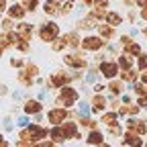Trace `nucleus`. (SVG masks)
<instances>
[{
  "label": "nucleus",
  "instance_id": "31",
  "mask_svg": "<svg viewBox=\"0 0 147 147\" xmlns=\"http://www.w3.org/2000/svg\"><path fill=\"white\" fill-rule=\"evenodd\" d=\"M71 10H74V0H65V2L59 6V14H71Z\"/></svg>",
  "mask_w": 147,
  "mask_h": 147
},
{
  "label": "nucleus",
  "instance_id": "17",
  "mask_svg": "<svg viewBox=\"0 0 147 147\" xmlns=\"http://www.w3.org/2000/svg\"><path fill=\"white\" fill-rule=\"evenodd\" d=\"M96 29H98V35L102 37L104 41H108V39H113V37H115V29L110 27V25H100V23H98Z\"/></svg>",
  "mask_w": 147,
  "mask_h": 147
},
{
  "label": "nucleus",
  "instance_id": "28",
  "mask_svg": "<svg viewBox=\"0 0 147 147\" xmlns=\"http://www.w3.org/2000/svg\"><path fill=\"white\" fill-rule=\"evenodd\" d=\"M67 47V41H65V37H57V39H53L51 41V49L53 51H61Z\"/></svg>",
  "mask_w": 147,
  "mask_h": 147
},
{
  "label": "nucleus",
  "instance_id": "58",
  "mask_svg": "<svg viewBox=\"0 0 147 147\" xmlns=\"http://www.w3.org/2000/svg\"><path fill=\"white\" fill-rule=\"evenodd\" d=\"M0 55H2V49H0Z\"/></svg>",
  "mask_w": 147,
  "mask_h": 147
},
{
  "label": "nucleus",
  "instance_id": "18",
  "mask_svg": "<svg viewBox=\"0 0 147 147\" xmlns=\"http://www.w3.org/2000/svg\"><path fill=\"white\" fill-rule=\"evenodd\" d=\"M90 145H102L104 143V135L100 133V131H96V129H92V131H90V135H88V139H86Z\"/></svg>",
  "mask_w": 147,
  "mask_h": 147
},
{
  "label": "nucleus",
  "instance_id": "20",
  "mask_svg": "<svg viewBox=\"0 0 147 147\" xmlns=\"http://www.w3.org/2000/svg\"><path fill=\"white\" fill-rule=\"evenodd\" d=\"M139 108H141L139 104H137V106H135V104H125V106H119V115H123V117H125V115H127V117H135V115L139 113Z\"/></svg>",
  "mask_w": 147,
  "mask_h": 147
},
{
  "label": "nucleus",
  "instance_id": "32",
  "mask_svg": "<svg viewBox=\"0 0 147 147\" xmlns=\"http://www.w3.org/2000/svg\"><path fill=\"white\" fill-rule=\"evenodd\" d=\"M88 14H92V16L96 18V21H100V18H104V16H106V8H96V6H94Z\"/></svg>",
  "mask_w": 147,
  "mask_h": 147
},
{
  "label": "nucleus",
  "instance_id": "50",
  "mask_svg": "<svg viewBox=\"0 0 147 147\" xmlns=\"http://www.w3.org/2000/svg\"><path fill=\"white\" fill-rule=\"evenodd\" d=\"M0 147H8V141H6L2 135H0Z\"/></svg>",
  "mask_w": 147,
  "mask_h": 147
},
{
  "label": "nucleus",
  "instance_id": "57",
  "mask_svg": "<svg viewBox=\"0 0 147 147\" xmlns=\"http://www.w3.org/2000/svg\"><path fill=\"white\" fill-rule=\"evenodd\" d=\"M143 147H147V143H143Z\"/></svg>",
  "mask_w": 147,
  "mask_h": 147
},
{
  "label": "nucleus",
  "instance_id": "5",
  "mask_svg": "<svg viewBox=\"0 0 147 147\" xmlns=\"http://www.w3.org/2000/svg\"><path fill=\"white\" fill-rule=\"evenodd\" d=\"M33 33H35V29H33L31 23L21 21L16 25V35H18V39H21V41H31L33 39Z\"/></svg>",
  "mask_w": 147,
  "mask_h": 147
},
{
  "label": "nucleus",
  "instance_id": "38",
  "mask_svg": "<svg viewBox=\"0 0 147 147\" xmlns=\"http://www.w3.org/2000/svg\"><path fill=\"white\" fill-rule=\"evenodd\" d=\"M82 127H90V129H96V123L92 121V119H80Z\"/></svg>",
  "mask_w": 147,
  "mask_h": 147
},
{
  "label": "nucleus",
  "instance_id": "36",
  "mask_svg": "<svg viewBox=\"0 0 147 147\" xmlns=\"http://www.w3.org/2000/svg\"><path fill=\"white\" fill-rule=\"evenodd\" d=\"M108 133H110V135H115V137H121V135H123V131H121V127H119V123H115V125H110V127H108Z\"/></svg>",
  "mask_w": 147,
  "mask_h": 147
},
{
  "label": "nucleus",
  "instance_id": "40",
  "mask_svg": "<svg viewBox=\"0 0 147 147\" xmlns=\"http://www.w3.org/2000/svg\"><path fill=\"white\" fill-rule=\"evenodd\" d=\"M137 104H139L141 108H147V94H141L139 100H137Z\"/></svg>",
  "mask_w": 147,
  "mask_h": 147
},
{
  "label": "nucleus",
  "instance_id": "44",
  "mask_svg": "<svg viewBox=\"0 0 147 147\" xmlns=\"http://www.w3.org/2000/svg\"><path fill=\"white\" fill-rule=\"evenodd\" d=\"M133 39H131V37H129V35H123L121 37V45H127V43H131Z\"/></svg>",
  "mask_w": 147,
  "mask_h": 147
},
{
  "label": "nucleus",
  "instance_id": "27",
  "mask_svg": "<svg viewBox=\"0 0 147 147\" xmlns=\"http://www.w3.org/2000/svg\"><path fill=\"white\" fill-rule=\"evenodd\" d=\"M63 37H65L67 45H69V47H74V49L80 47V43H82V39H80V37H78L76 33H67V35H63Z\"/></svg>",
  "mask_w": 147,
  "mask_h": 147
},
{
  "label": "nucleus",
  "instance_id": "9",
  "mask_svg": "<svg viewBox=\"0 0 147 147\" xmlns=\"http://www.w3.org/2000/svg\"><path fill=\"white\" fill-rule=\"evenodd\" d=\"M65 65H71V67H86V59L82 53H69L63 57Z\"/></svg>",
  "mask_w": 147,
  "mask_h": 147
},
{
  "label": "nucleus",
  "instance_id": "10",
  "mask_svg": "<svg viewBox=\"0 0 147 147\" xmlns=\"http://www.w3.org/2000/svg\"><path fill=\"white\" fill-rule=\"evenodd\" d=\"M39 74V67L37 65H27V69L25 71H21V76H18V80H21L23 84H27V86H31L33 84V78Z\"/></svg>",
  "mask_w": 147,
  "mask_h": 147
},
{
  "label": "nucleus",
  "instance_id": "23",
  "mask_svg": "<svg viewBox=\"0 0 147 147\" xmlns=\"http://www.w3.org/2000/svg\"><path fill=\"white\" fill-rule=\"evenodd\" d=\"M63 133H65V139L78 137V127H76V123H65V125H63Z\"/></svg>",
  "mask_w": 147,
  "mask_h": 147
},
{
  "label": "nucleus",
  "instance_id": "22",
  "mask_svg": "<svg viewBox=\"0 0 147 147\" xmlns=\"http://www.w3.org/2000/svg\"><path fill=\"white\" fill-rule=\"evenodd\" d=\"M49 137L55 141V143H61L65 141V133H63V127H53L51 131H49Z\"/></svg>",
  "mask_w": 147,
  "mask_h": 147
},
{
  "label": "nucleus",
  "instance_id": "14",
  "mask_svg": "<svg viewBox=\"0 0 147 147\" xmlns=\"http://www.w3.org/2000/svg\"><path fill=\"white\" fill-rule=\"evenodd\" d=\"M27 131H29V135H31V139H33V141L45 139V137L49 135V131H47V129H45V127H39V125H33V127H29Z\"/></svg>",
  "mask_w": 147,
  "mask_h": 147
},
{
  "label": "nucleus",
  "instance_id": "54",
  "mask_svg": "<svg viewBox=\"0 0 147 147\" xmlns=\"http://www.w3.org/2000/svg\"><path fill=\"white\" fill-rule=\"evenodd\" d=\"M123 2H125L127 6H131V4H135V0H123Z\"/></svg>",
  "mask_w": 147,
  "mask_h": 147
},
{
  "label": "nucleus",
  "instance_id": "8",
  "mask_svg": "<svg viewBox=\"0 0 147 147\" xmlns=\"http://www.w3.org/2000/svg\"><path fill=\"white\" fill-rule=\"evenodd\" d=\"M123 145L125 147H143V139H141V135H137V133H131V131H127L125 135H123Z\"/></svg>",
  "mask_w": 147,
  "mask_h": 147
},
{
  "label": "nucleus",
  "instance_id": "6",
  "mask_svg": "<svg viewBox=\"0 0 147 147\" xmlns=\"http://www.w3.org/2000/svg\"><path fill=\"white\" fill-rule=\"evenodd\" d=\"M127 131H131V133H137V135H147V125L145 121L141 119H129L127 121Z\"/></svg>",
  "mask_w": 147,
  "mask_h": 147
},
{
  "label": "nucleus",
  "instance_id": "48",
  "mask_svg": "<svg viewBox=\"0 0 147 147\" xmlns=\"http://www.w3.org/2000/svg\"><path fill=\"white\" fill-rule=\"evenodd\" d=\"M139 16L143 18V21H147V6H145V8H141V12H139Z\"/></svg>",
  "mask_w": 147,
  "mask_h": 147
},
{
  "label": "nucleus",
  "instance_id": "1",
  "mask_svg": "<svg viewBox=\"0 0 147 147\" xmlns=\"http://www.w3.org/2000/svg\"><path fill=\"white\" fill-rule=\"evenodd\" d=\"M39 37H41V41L51 43L53 39H57V37H59V25H57V23H53V21L41 25V29H39Z\"/></svg>",
  "mask_w": 147,
  "mask_h": 147
},
{
  "label": "nucleus",
  "instance_id": "39",
  "mask_svg": "<svg viewBox=\"0 0 147 147\" xmlns=\"http://www.w3.org/2000/svg\"><path fill=\"white\" fill-rule=\"evenodd\" d=\"M135 92L141 96V94H147V84H137L135 86Z\"/></svg>",
  "mask_w": 147,
  "mask_h": 147
},
{
  "label": "nucleus",
  "instance_id": "25",
  "mask_svg": "<svg viewBox=\"0 0 147 147\" xmlns=\"http://www.w3.org/2000/svg\"><path fill=\"white\" fill-rule=\"evenodd\" d=\"M25 113H27V115H37V113H41V104L37 102V100H29L27 106H25Z\"/></svg>",
  "mask_w": 147,
  "mask_h": 147
},
{
  "label": "nucleus",
  "instance_id": "52",
  "mask_svg": "<svg viewBox=\"0 0 147 147\" xmlns=\"http://www.w3.org/2000/svg\"><path fill=\"white\" fill-rule=\"evenodd\" d=\"M82 4H86V6H92V4H94V0H82Z\"/></svg>",
  "mask_w": 147,
  "mask_h": 147
},
{
  "label": "nucleus",
  "instance_id": "12",
  "mask_svg": "<svg viewBox=\"0 0 147 147\" xmlns=\"http://www.w3.org/2000/svg\"><path fill=\"white\" fill-rule=\"evenodd\" d=\"M104 21H106V25H110L113 29H117V27H121V25H123V14H121V12H117V10H106Z\"/></svg>",
  "mask_w": 147,
  "mask_h": 147
},
{
  "label": "nucleus",
  "instance_id": "49",
  "mask_svg": "<svg viewBox=\"0 0 147 147\" xmlns=\"http://www.w3.org/2000/svg\"><path fill=\"white\" fill-rule=\"evenodd\" d=\"M16 147H35V145H33V143H29V141H21Z\"/></svg>",
  "mask_w": 147,
  "mask_h": 147
},
{
  "label": "nucleus",
  "instance_id": "15",
  "mask_svg": "<svg viewBox=\"0 0 147 147\" xmlns=\"http://www.w3.org/2000/svg\"><path fill=\"white\" fill-rule=\"evenodd\" d=\"M43 12L47 16H57L59 14V2L57 0H45L43 2Z\"/></svg>",
  "mask_w": 147,
  "mask_h": 147
},
{
  "label": "nucleus",
  "instance_id": "19",
  "mask_svg": "<svg viewBox=\"0 0 147 147\" xmlns=\"http://www.w3.org/2000/svg\"><path fill=\"white\" fill-rule=\"evenodd\" d=\"M106 108V98L104 96H100V94H96L94 98H92V110L98 115V113H102V110Z\"/></svg>",
  "mask_w": 147,
  "mask_h": 147
},
{
  "label": "nucleus",
  "instance_id": "34",
  "mask_svg": "<svg viewBox=\"0 0 147 147\" xmlns=\"http://www.w3.org/2000/svg\"><path fill=\"white\" fill-rule=\"evenodd\" d=\"M137 67H139V69H147V53L141 51V53L137 55Z\"/></svg>",
  "mask_w": 147,
  "mask_h": 147
},
{
  "label": "nucleus",
  "instance_id": "56",
  "mask_svg": "<svg viewBox=\"0 0 147 147\" xmlns=\"http://www.w3.org/2000/svg\"><path fill=\"white\" fill-rule=\"evenodd\" d=\"M57 2H65V0H57Z\"/></svg>",
  "mask_w": 147,
  "mask_h": 147
},
{
  "label": "nucleus",
  "instance_id": "4",
  "mask_svg": "<svg viewBox=\"0 0 147 147\" xmlns=\"http://www.w3.org/2000/svg\"><path fill=\"white\" fill-rule=\"evenodd\" d=\"M76 100H78V92L74 88H69V86H63L61 88V94H59V102L63 106H74Z\"/></svg>",
  "mask_w": 147,
  "mask_h": 147
},
{
  "label": "nucleus",
  "instance_id": "11",
  "mask_svg": "<svg viewBox=\"0 0 147 147\" xmlns=\"http://www.w3.org/2000/svg\"><path fill=\"white\" fill-rule=\"evenodd\" d=\"M65 117H67L65 108H53V110H49V113H47V121H49V123H53V125L63 123V121H65Z\"/></svg>",
  "mask_w": 147,
  "mask_h": 147
},
{
  "label": "nucleus",
  "instance_id": "3",
  "mask_svg": "<svg viewBox=\"0 0 147 147\" xmlns=\"http://www.w3.org/2000/svg\"><path fill=\"white\" fill-rule=\"evenodd\" d=\"M119 71H121V67L115 61H102L100 63V74H102L104 78H108V80H115L119 76Z\"/></svg>",
  "mask_w": 147,
  "mask_h": 147
},
{
  "label": "nucleus",
  "instance_id": "47",
  "mask_svg": "<svg viewBox=\"0 0 147 147\" xmlns=\"http://www.w3.org/2000/svg\"><path fill=\"white\" fill-rule=\"evenodd\" d=\"M119 106H121V102H119V100H117V98H115V100H113V102H110V108H113V110H117V108H119Z\"/></svg>",
  "mask_w": 147,
  "mask_h": 147
},
{
  "label": "nucleus",
  "instance_id": "21",
  "mask_svg": "<svg viewBox=\"0 0 147 147\" xmlns=\"http://www.w3.org/2000/svg\"><path fill=\"white\" fill-rule=\"evenodd\" d=\"M123 47H125V53H127V55H131V57H137V55L143 51V49H141V45H139V43H135V41L127 43V45H123Z\"/></svg>",
  "mask_w": 147,
  "mask_h": 147
},
{
  "label": "nucleus",
  "instance_id": "46",
  "mask_svg": "<svg viewBox=\"0 0 147 147\" xmlns=\"http://www.w3.org/2000/svg\"><path fill=\"white\" fill-rule=\"evenodd\" d=\"M135 4H137L139 8H145V6H147V0H135Z\"/></svg>",
  "mask_w": 147,
  "mask_h": 147
},
{
  "label": "nucleus",
  "instance_id": "13",
  "mask_svg": "<svg viewBox=\"0 0 147 147\" xmlns=\"http://www.w3.org/2000/svg\"><path fill=\"white\" fill-rule=\"evenodd\" d=\"M67 82H69V78L65 76V74L57 71V74H53V76L49 78V82H47V84H49L51 88H63V86H65Z\"/></svg>",
  "mask_w": 147,
  "mask_h": 147
},
{
  "label": "nucleus",
  "instance_id": "41",
  "mask_svg": "<svg viewBox=\"0 0 147 147\" xmlns=\"http://www.w3.org/2000/svg\"><path fill=\"white\" fill-rule=\"evenodd\" d=\"M16 47L21 49V51H27V49H29V41H18V43H16Z\"/></svg>",
  "mask_w": 147,
  "mask_h": 147
},
{
  "label": "nucleus",
  "instance_id": "55",
  "mask_svg": "<svg viewBox=\"0 0 147 147\" xmlns=\"http://www.w3.org/2000/svg\"><path fill=\"white\" fill-rule=\"evenodd\" d=\"M96 147H110V145H104V143H102V145H96Z\"/></svg>",
  "mask_w": 147,
  "mask_h": 147
},
{
  "label": "nucleus",
  "instance_id": "45",
  "mask_svg": "<svg viewBox=\"0 0 147 147\" xmlns=\"http://www.w3.org/2000/svg\"><path fill=\"white\" fill-rule=\"evenodd\" d=\"M35 147H53V143H49V141H41V143H37Z\"/></svg>",
  "mask_w": 147,
  "mask_h": 147
},
{
  "label": "nucleus",
  "instance_id": "2",
  "mask_svg": "<svg viewBox=\"0 0 147 147\" xmlns=\"http://www.w3.org/2000/svg\"><path fill=\"white\" fill-rule=\"evenodd\" d=\"M82 49H86V51H98V49H102L104 45H106V41L102 39L100 35H88V37H84L82 39Z\"/></svg>",
  "mask_w": 147,
  "mask_h": 147
},
{
  "label": "nucleus",
  "instance_id": "51",
  "mask_svg": "<svg viewBox=\"0 0 147 147\" xmlns=\"http://www.w3.org/2000/svg\"><path fill=\"white\" fill-rule=\"evenodd\" d=\"M127 16H129V21H131V23L135 21V12H133V10H129V14H127Z\"/></svg>",
  "mask_w": 147,
  "mask_h": 147
},
{
  "label": "nucleus",
  "instance_id": "33",
  "mask_svg": "<svg viewBox=\"0 0 147 147\" xmlns=\"http://www.w3.org/2000/svg\"><path fill=\"white\" fill-rule=\"evenodd\" d=\"M102 123H104L106 127L115 125V123H117V115H115V113H106V115H102Z\"/></svg>",
  "mask_w": 147,
  "mask_h": 147
},
{
  "label": "nucleus",
  "instance_id": "16",
  "mask_svg": "<svg viewBox=\"0 0 147 147\" xmlns=\"http://www.w3.org/2000/svg\"><path fill=\"white\" fill-rule=\"evenodd\" d=\"M98 23H100V21H96V18L92 16V14H88V16L80 18V23H78V29L90 31V29H96V27H98Z\"/></svg>",
  "mask_w": 147,
  "mask_h": 147
},
{
  "label": "nucleus",
  "instance_id": "35",
  "mask_svg": "<svg viewBox=\"0 0 147 147\" xmlns=\"http://www.w3.org/2000/svg\"><path fill=\"white\" fill-rule=\"evenodd\" d=\"M0 27H2L4 29V33H8V31H12L14 29V23H12V18H2V21H0Z\"/></svg>",
  "mask_w": 147,
  "mask_h": 147
},
{
  "label": "nucleus",
  "instance_id": "59",
  "mask_svg": "<svg viewBox=\"0 0 147 147\" xmlns=\"http://www.w3.org/2000/svg\"><path fill=\"white\" fill-rule=\"evenodd\" d=\"M14 2H16V0H14Z\"/></svg>",
  "mask_w": 147,
  "mask_h": 147
},
{
  "label": "nucleus",
  "instance_id": "42",
  "mask_svg": "<svg viewBox=\"0 0 147 147\" xmlns=\"http://www.w3.org/2000/svg\"><path fill=\"white\" fill-rule=\"evenodd\" d=\"M6 8H8V0H0V14L6 12Z\"/></svg>",
  "mask_w": 147,
  "mask_h": 147
},
{
  "label": "nucleus",
  "instance_id": "30",
  "mask_svg": "<svg viewBox=\"0 0 147 147\" xmlns=\"http://www.w3.org/2000/svg\"><path fill=\"white\" fill-rule=\"evenodd\" d=\"M121 78H123L125 82H135V80H137V74L133 71V67H131V69H123V71H121Z\"/></svg>",
  "mask_w": 147,
  "mask_h": 147
},
{
  "label": "nucleus",
  "instance_id": "24",
  "mask_svg": "<svg viewBox=\"0 0 147 147\" xmlns=\"http://www.w3.org/2000/svg\"><path fill=\"white\" fill-rule=\"evenodd\" d=\"M119 67L121 69H131L133 67V57H131V55H127V53H123L119 57Z\"/></svg>",
  "mask_w": 147,
  "mask_h": 147
},
{
  "label": "nucleus",
  "instance_id": "43",
  "mask_svg": "<svg viewBox=\"0 0 147 147\" xmlns=\"http://www.w3.org/2000/svg\"><path fill=\"white\" fill-rule=\"evenodd\" d=\"M139 78H141V84H147V69H141Z\"/></svg>",
  "mask_w": 147,
  "mask_h": 147
},
{
  "label": "nucleus",
  "instance_id": "37",
  "mask_svg": "<svg viewBox=\"0 0 147 147\" xmlns=\"http://www.w3.org/2000/svg\"><path fill=\"white\" fill-rule=\"evenodd\" d=\"M110 4V0H94V4L92 6H96V8H108Z\"/></svg>",
  "mask_w": 147,
  "mask_h": 147
},
{
  "label": "nucleus",
  "instance_id": "29",
  "mask_svg": "<svg viewBox=\"0 0 147 147\" xmlns=\"http://www.w3.org/2000/svg\"><path fill=\"white\" fill-rule=\"evenodd\" d=\"M39 0H23V6H25V10L27 12H35L37 8H39Z\"/></svg>",
  "mask_w": 147,
  "mask_h": 147
},
{
  "label": "nucleus",
  "instance_id": "26",
  "mask_svg": "<svg viewBox=\"0 0 147 147\" xmlns=\"http://www.w3.org/2000/svg\"><path fill=\"white\" fill-rule=\"evenodd\" d=\"M108 90L113 92L115 96H121V94H123V90H125V86H123V82H119V80H113V82L108 84Z\"/></svg>",
  "mask_w": 147,
  "mask_h": 147
},
{
  "label": "nucleus",
  "instance_id": "53",
  "mask_svg": "<svg viewBox=\"0 0 147 147\" xmlns=\"http://www.w3.org/2000/svg\"><path fill=\"white\" fill-rule=\"evenodd\" d=\"M10 63H12V65H23V61H21V59H12Z\"/></svg>",
  "mask_w": 147,
  "mask_h": 147
},
{
  "label": "nucleus",
  "instance_id": "7",
  "mask_svg": "<svg viewBox=\"0 0 147 147\" xmlns=\"http://www.w3.org/2000/svg\"><path fill=\"white\" fill-rule=\"evenodd\" d=\"M6 14H8V18H12V21H23L25 14H27V10H25L23 4L14 2V4H10V6L6 8Z\"/></svg>",
  "mask_w": 147,
  "mask_h": 147
}]
</instances>
